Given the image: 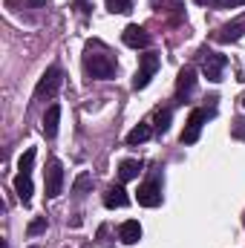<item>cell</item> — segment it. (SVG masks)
Returning <instances> with one entry per match:
<instances>
[{
    "label": "cell",
    "mask_w": 245,
    "mask_h": 248,
    "mask_svg": "<svg viewBox=\"0 0 245 248\" xmlns=\"http://www.w3.org/2000/svg\"><path fill=\"white\" fill-rule=\"evenodd\" d=\"M84 69H87L92 78L107 81V78H113V75H116V61H113L107 52L87 46V52H84Z\"/></svg>",
    "instance_id": "cell-1"
},
{
    "label": "cell",
    "mask_w": 245,
    "mask_h": 248,
    "mask_svg": "<svg viewBox=\"0 0 245 248\" xmlns=\"http://www.w3.org/2000/svg\"><path fill=\"white\" fill-rule=\"evenodd\" d=\"M61 84H63L61 66H49V69L41 75L38 87H35V98H38V101H41V98H52V95L61 90Z\"/></svg>",
    "instance_id": "cell-2"
},
{
    "label": "cell",
    "mask_w": 245,
    "mask_h": 248,
    "mask_svg": "<svg viewBox=\"0 0 245 248\" xmlns=\"http://www.w3.org/2000/svg\"><path fill=\"white\" fill-rule=\"evenodd\" d=\"M156 69H159V55L156 52H144L136 75H133V90H144L150 84V78L156 75Z\"/></svg>",
    "instance_id": "cell-3"
},
{
    "label": "cell",
    "mask_w": 245,
    "mask_h": 248,
    "mask_svg": "<svg viewBox=\"0 0 245 248\" xmlns=\"http://www.w3.org/2000/svg\"><path fill=\"white\" fill-rule=\"evenodd\" d=\"M202 72L208 81H222V69L228 66V58L219 55V52H211V49H202Z\"/></svg>",
    "instance_id": "cell-4"
},
{
    "label": "cell",
    "mask_w": 245,
    "mask_h": 248,
    "mask_svg": "<svg viewBox=\"0 0 245 248\" xmlns=\"http://www.w3.org/2000/svg\"><path fill=\"white\" fill-rule=\"evenodd\" d=\"M44 187H46V196H49V199L61 196V190H63V165L58 162V159H49L46 176H44Z\"/></svg>",
    "instance_id": "cell-5"
},
{
    "label": "cell",
    "mask_w": 245,
    "mask_h": 248,
    "mask_svg": "<svg viewBox=\"0 0 245 248\" xmlns=\"http://www.w3.org/2000/svg\"><path fill=\"white\" fill-rule=\"evenodd\" d=\"M243 35H245V12L240 17L228 20L225 26H219L216 35H214V41H219V44H234V41H240Z\"/></svg>",
    "instance_id": "cell-6"
},
{
    "label": "cell",
    "mask_w": 245,
    "mask_h": 248,
    "mask_svg": "<svg viewBox=\"0 0 245 248\" xmlns=\"http://www.w3.org/2000/svg\"><path fill=\"white\" fill-rule=\"evenodd\" d=\"M122 41L130 49H147L150 46V32L144 26H138V23H130V26H124Z\"/></svg>",
    "instance_id": "cell-7"
},
{
    "label": "cell",
    "mask_w": 245,
    "mask_h": 248,
    "mask_svg": "<svg viewBox=\"0 0 245 248\" xmlns=\"http://www.w3.org/2000/svg\"><path fill=\"white\" fill-rule=\"evenodd\" d=\"M208 119V113L205 110H190V116H187V124H184L182 130V144H193V141H199V133H202V124Z\"/></svg>",
    "instance_id": "cell-8"
},
{
    "label": "cell",
    "mask_w": 245,
    "mask_h": 248,
    "mask_svg": "<svg viewBox=\"0 0 245 248\" xmlns=\"http://www.w3.org/2000/svg\"><path fill=\"white\" fill-rule=\"evenodd\" d=\"M138 205L141 208H156V205H162V182L153 176V179H147L144 185L138 187Z\"/></svg>",
    "instance_id": "cell-9"
},
{
    "label": "cell",
    "mask_w": 245,
    "mask_h": 248,
    "mask_svg": "<svg viewBox=\"0 0 245 248\" xmlns=\"http://www.w3.org/2000/svg\"><path fill=\"white\" fill-rule=\"evenodd\" d=\"M193 87H196V69L184 66L179 72V78H176V98H187L193 93Z\"/></svg>",
    "instance_id": "cell-10"
},
{
    "label": "cell",
    "mask_w": 245,
    "mask_h": 248,
    "mask_svg": "<svg viewBox=\"0 0 245 248\" xmlns=\"http://www.w3.org/2000/svg\"><path fill=\"white\" fill-rule=\"evenodd\" d=\"M104 205L107 208H127L130 205V196H127V190L122 185H110L104 190Z\"/></svg>",
    "instance_id": "cell-11"
},
{
    "label": "cell",
    "mask_w": 245,
    "mask_h": 248,
    "mask_svg": "<svg viewBox=\"0 0 245 248\" xmlns=\"http://www.w3.org/2000/svg\"><path fill=\"white\" fill-rule=\"evenodd\" d=\"M119 240H122L124 246H136L138 240H141V225L136 222V219H127L119 225Z\"/></svg>",
    "instance_id": "cell-12"
},
{
    "label": "cell",
    "mask_w": 245,
    "mask_h": 248,
    "mask_svg": "<svg viewBox=\"0 0 245 248\" xmlns=\"http://www.w3.org/2000/svg\"><path fill=\"white\" fill-rule=\"evenodd\" d=\"M153 9H156V12L170 15V20H173V23H176V20H182V15H184V3H182V0H153Z\"/></svg>",
    "instance_id": "cell-13"
},
{
    "label": "cell",
    "mask_w": 245,
    "mask_h": 248,
    "mask_svg": "<svg viewBox=\"0 0 245 248\" xmlns=\"http://www.w3.org/2000/svg\"><path fill=\"white\" fill-rule=\"evenodd\" d=\"M58 122H61V107L52 104V107L46 110V116H44V136H46V139H55V136H58Z\"/></svg>",
    "instance_id": "cell-14"
},
{
    "label": "cell",
    "mask_w": 245,
    "mask_h": 248,
    "mask_svg": "<svg viewBox=\"0 0 245 248\" xmlns=\"http://www.w3.org/2000/svg\"><path fill=\"white\" fill-rule=\"evenodd\" d=\"M15 193L20 196L23 205L32 199V176H29V173H17V176H15Z\"/></svg>",
    "instance_id": "cell-15"
},
{
    "label": "cell",
    "mask_w": 245,
    "mask_h": 248,
    "mask_svg": "<svg viewBox=\"0 0 245 248\" xmlns=\"http://www.w3.org/2000/svg\"><path fill=\"white\" fill-rule=\"evenodd\" d=\"M138 173H141V162H136V159H124L119 165V179L122 182H133Z\"/></svg>",
    "instance_id": "cell-16"
},
{
    "label": "cell",
    "mask_w": 245,
    "mask_h": 248,
    "mask_svg": "<svg viewBox=\"0 0 245 248\" xmlns=\"http://www.w3.org/2000/svg\"><path fill=\"white\" fill-rule=\"evenodd\" d=\"M150 133H153V130H150V124H138V127H133V130L127 133V144H130V147H136V144L147 141V139H150Z\"/></svg>",
    "instance_id": "cell-17"
},
{
    "label": "cell",
    "mask_w": 245,
    "mask_h": 248,
    "mask_svg": "<svg viewBox=\"0 0 245 248\" xmlns=\"http://www.w3.org/2000/svg\"><path fill=\"white\" fill-rule=\"evenodd\" d=\"M49 0H6V9L17 12V9H44Z\"/></svg>",
    "instance_id": "cell-18"
},
{
    "label": "cell",
    "mask_w": 245,
    "mask_h": 248,
    "mask_svg": "<svg viewBox=\"0 0 245 248\" xmlns=\"http://www.w3.org/2000/svg\"><path fill=\"white\" fill-rule=\"evenodd\" d=\"M90 187H92V176H90V173H78V179H75V185H72V193H75V196H84Z\"/></svg>",
    "instance_id": "cell-19"
},
{
    "label": "cell",
    "mask_w": 245,
    "mask_h": 248,
    "mask_svg": "<svg viewBox=\"0 0 245 248\" xmlns=\"http://www.w3.org/2000/svg\"><path fill=\"white\" fill-rule=\"evenodd\" d=\"M107 3V9L113 12V15H127V12H133V0H104Z\"/></svg>",
    "instance_id": "cell-20"
},
{
    "label": "cell",
    "mask_w": 245,
    "mask_h": 248,
    "mask_svg": "<svg viewBox=\"0 0 245 248\" xmlns=\"http://www.w3.org/2000/svg\"><path fill=\"white\" fill-rule=\"evenodd\" d=\"M170 110H159L156 116H153V127L159 130V133H168V127H170Z\"/></svg>",
    "instance_id": "cell-21"
},
{
    "label": "cell",
    "mask_w": 245,
    "mask_h": 248,
    "mask_svg": "<svg viewBox=\"0 0 245 248\" xmlns=\"http://www.w3.org/2000/svg\"><path fill=\"white\" fill-rule=\"evenodd\" d=\"M32 165H35V150L29 147V150L20 156V162H17V173H32Z\"/></svg>",
    "instance_id": "cell-22"
},
{
    "label": "cell",
    "mask_w": 245,
    "mask_h": 248,
    "mask_svg": "<svg viewBox=\"0 0 245 248\" xmlns=\"http://www.w3.org/2000/svg\"><path fill=\"white\" fill-rule=\"evenodd\" d=\"M26 231H29V237H35V234H41V231H46V217H38V219H32Z\"/></svg>",
    "instance_id": "cell-23"
},
{
    "label": "cell",
    "mask_w": 245,
    "mask_h": 248,
    "mask_svg": "<svg viewBox=\"0 0 245 248\" xmlns=\"http://www.w3.org/2000/svg\"><path fill=\"white\" fill-rule=\"evenodd\" d=\"M231 136L240 139V141H245V119H237V122L231 124Z\"/></svg>",
    "instance_id": "cell-24"
},
{
    "label": "cell",
    "mask_w": 245,
    "mask_h": 248,
    "mask_svg": "<svg viewBox=\"0 0 245 248\" xmlns=\"http://www.w3.org/2000/svg\"><path fill=\"white\" fill-rule=\"evenodd\" d=\"M216 6L219 9H237V6H245V0H219Z\"/></svg>",
    "instance_id": "cell-25"
},
{
    "label": "cell",
    "mask_w": 245,
    "mask_h": 248,
    "mask_svg": "<svg viewBox=\"0 0 245 248\" xmlns=\"http://www.w3.org/2000/svg\"><path fill=\"white\" fill-rule=\"evenodd\" d=\"M196 3H199V6H216L219 0H196Z\"/></svg>",
    "instance_id": "cell-26"
},
{
    "label": "cell",
    "mask_w": 245,
    "mask_h": 248,
    "mask_svg": "<svg viewBox=\"0 0 245 248\" xmlns=\"http://www.w3.org/2000/svg\"><path fill=\"white\" fill-rule=\"evenodd\" d=\"M240 101H243V107H245V95H243V98H240Z\"/></svg>",
    "instance_id": "cell-27"
},
{
    "label": "cell",
    "mask_w": 245,
    "mask_h": 248,
    "mask_svg": "<svg viewBox=\"0 0 245 248\" xmlns=\"http://www.w3.org/2000/svg\"><path fill=\"white\" fill-rule=\"evenodd\" d=\"M29 248H38V246H29Z\"/></svg>",
    "instance_id": "cell-28"
},
{
    "label": "cell",
    "mask_w": 245,
    "mask_h": 248,
    "mask_svg": "<svg viewBox=\"0 0 245 248\" xmlns=\"http://www.w3.org/2000/svg\"><path fill=\"white\" fill-rule=\"evenodd\" d=\"M243 225H245V217H243Z\"/></svg>",
    "instance_id": "cell-29"
}]
</instances>
